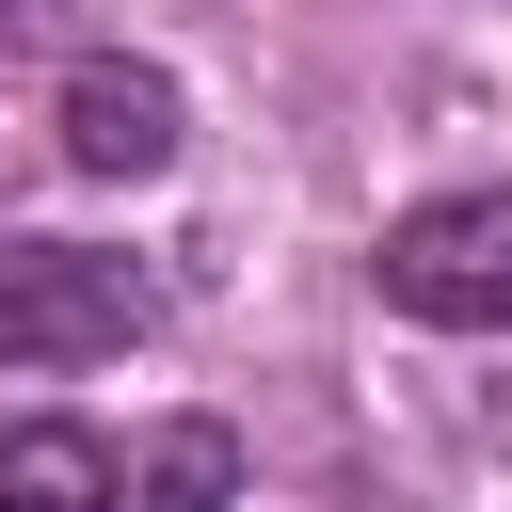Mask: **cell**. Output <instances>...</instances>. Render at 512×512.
<instances>
[{"instance_id":"obj_1","label":"cell","mask_w":512,"mask_h":512,"mask_svg":"<svg viewBox=\"0 0 512 512\" xmlns=\"http://www.w3.org/2000/svg\"><path fill=\"white\" fill-rule=\"evenodd\" d=\"M160 320V288L96 240H0V368H96Z\"/></svg>"},{"instance_id":"obj_2","label":"cell","mask_w":512,"mask_h":512,"mask_svg":"<svg viewBox=\"0 0 512 512\" xmlns=\"http://www.w3.org/2000/svg\"><path fill=\"white\" fill-rule=\"evenodd\" d=\"M384 304L432 336H512V192H432L384 224Z\"/></svg>"},{"instance_id":"obj_3","label":"cell","mask_w":512,"mask_h":512,"mask_svg":"<svg viewBox=\"0 0 512 512\" xmlns=\"http://www.w3.org/2000/svg\"><path fill=\"white\" fill-rule=\"evenodd\" d=\"M176 144H192V96H176V64H128V48L64 64V160H80V176H160Z\"/></svg>"},{"instance_id":"obj_4","label":"cell","mask_w":512,"mask_h":512,"mask_svg":"<svg viewBox=\"0 0 512 512\" xmlns=\"http://www.w3.org/2000/svg\"><path fill=\"white\" fill-rule=\"evenodd\" d=\"M0 512H128L112 432H80V416H16V432H0Z\"/></svg>"},{"instance_id":"obj_5","label":"cell","mask_w":512,"mask_h":512,"mask_svg":"<svg viewBox=\"0 0 512 512\" xmlns=\"http://www.w3.org/2000/svg\"><path fill=\"white\" fill-rule=\"evenodd\" d=\"M240 496V448L208 432V416H176L160 448H144V480H128V512H224Z\"/></svg>"},{"instance_id":"obj_6","label":"cell","mask_w":512,"mask_h":512,"mask_svg":"<svg viewBox=\"0 0 512 512\" xmlns=\"http://www.w3.org/2000/svg\"><path fill=\"white\" fill-rule=\"evenodd\" d=\"M16 16H32V0H0V32H16Z\"/></svg>"},{"instance_id":"obj_7","label":"cell","mask_w":512,"mask_h":512,"mask_svg":"<svg viewBox=\"0 0 512 512\" xmlns=\"http://www.w3.org/2000/svg\"><path fill=\"white\" fill-rule=\"evenodd\" d=\"M496 432H512V400H496Z\"/></svg>"}]
</instances>
